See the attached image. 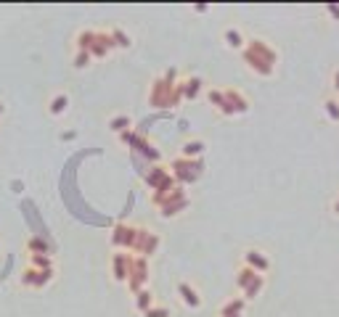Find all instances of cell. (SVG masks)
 Instances as JSON below:
<instances>
[{
    "label": "cell",
    "instance_id": "6da1fadb",
    "mask_svg": "<svg viewBox=\"0 0 339 317\" xmlns=\"http://www.w3.org/2000/svg\"><path fill=\"white\" fill-rule=\"evenodd\" d=\"M244 259H247L249 264H254L260 273H265V269H268V259L262 256V251H247V256H244Z\"/></svg>",
    "mask_w": 339,
    "mask_h": 317
},
{
    "label": "cell",
    "instance_id": "7a4b0ae2",
    "mask_svg": "<svg viewBox=\"0 0 339 317\" xmlns=\"http://www.w3.org/2000/svg\"><path fill=\"white\" fill-rule=\"evenodd\" d=\"M225 40H228V45H231V48H241V32H236V29H228L225 32Z\"/></svg>",
    "mask_w": 339,
    "mask_h": 317
},
{
    "label": "cell",
    "instance_id": "3957f363",
    "mask_svg": "<svg viewBox=\"0 0 339 317\" xmlns=\"http://www.w3.org/2000/svg\"><path fill=\"white\" fill-rule=\"evenodd\" d=\"M66 103H69V98H66V96L53 98V103H51V114H61V111L66 109Z\"/></svg>",
    "mask_w": 339,
    "mask_h": 317
},
{
    "label": "cell",
    "instance_id": "277c9868",
    "mask_svg": "<svg viewBox=\"0 0 339 317\" xmlns=\"http://www.w3.org/2000/svg\"><path fill=\"white\" fill-rule=\"evenodd\" d=\"M180 291L185 293V304H191V307H199V296H196V293H194L189 286L183 283V286H180Z\"/></svg>",
    "mask_w": 339,
    "mask_h": 317
},
{
    "label": "cell",
    "instance_id": "5b68a950",
    "mask_svg": "<svg viewBox=\"0 0 339 317\" xmlns=\"http://www.w3.org/2000/svg\"><path fill=\"white\" fill-rule=\"evenodd\" d=\"M202 151H204V143H199V140H196V143H189V146H185V156L202 154Z\"/></svg>",
    "mask_w": 339,
    "mask_h": 317
},
{
    "label": "cell",
    "instance_id": "8992f818",
    "mask_svg": "<svg viewBox=\"0 0 339 317\" xmlns=\"http://www.w3.org/2000/svg\"><path fill=\"white\" fill-rule=\"evenodd\" d=\"M122 124H127V119H117L114 122V130H122Z\"/></svg>",
    "mask_w": 339,
    "mask_h": 317
}]
</instances>
